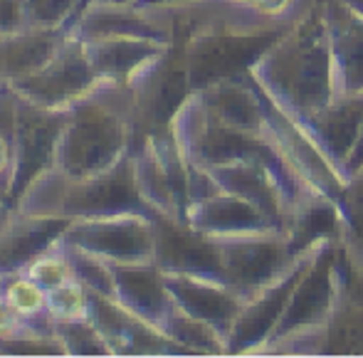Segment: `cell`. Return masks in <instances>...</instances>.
Masks as SVG:
<instances>
[{"label": "cell", "instance_id": "8", "mask_svg": "<svg viewBox=\"0 0 363 358\" xmlns=\"http://www.w3.org/2000/svg\"><path fill=\"white\" fill-rule=\"evenodd\" d=\"M62 240L111 264L153 262L156 257V225L153 215L146 213L74 218Z\"/></svg>", "mask_w": 363, "mask_h": 358}, {"label": "cell", "instance_id": "16", "mask_svg": "<svg viewBox=\"0 0 363 358\" xmlns=\"http://www.w3.org/2000/svg\"><path fill=\"white\" fill-rule=\"evenodd\" d=\"M96 74L116 84H131L146 67L171 50L173 43L141 35H116V38L82 40Z\"/></svg>", "mask_w": 363, "mask_h": 358}, {"label": "cell", "instance_id": "12", "mask_svg": "<svg viewBox=\"0 0 363 358\" xmlns=\"http://www.w3.org/2000/svg\"><path fill=\"white\" fill-rule=\"evenodd\" d=\"M316 252H319V247L304 252L291 264L287 274H282L277 282L264 286L259 294H255L252 299L245 301L238 321H235V326L228 334V344H225L228 354H245V351L262 349L267 344L269 336L277 329L279 319H282L284 309H287L296 284L301 282L309 264L314 262Z\"/></svg>", "mask_w": 363, "mask_h": 358}, {"label": "cell", "instance_id": "3", "mask_svg": "<svg viewBox=\"0 0 363 358\" xmlns=\"http://www.w3.org/2000/svg\"><path fill=\"white\" fill-rule=\"evenodd\" d=\"M15 208L25 213L62 215L69 220L111 213L156 215L139 191L134 153L124 156L109 171L84 178H72L52 166L23 193Z\"/></svg>", "mask_w": 363, "mask_h": 358}, {"label": "cell", "instance_id": "6", "mask_svg": "<svg viewBox=\"0 0 363 358\" xmlns=\"http://www.w3.org/2000/svg\"><path fill=\"white\" fill-rule=\"evenodd\" d=\"M336 252L329 242L321 245L316 252L314 262L309 264L306 274L301 282L296 284L294 294H291L287 309H284L282 319H279L274 334L264 344V349L282 351L287 349L291 341L301 339V336H314L321 344V331L329 324L331 314H334L336 299H339V269H336Z\"/></svg>", "mask_w": 363, "mask_h": 358}, {"label": "cell", "instance_id": "2", "mask_svg": "<svg viewBox=\"0 0 363 358\" xmlns=\"http://www.w3.org/2000/svg\"><path fill=\"white\" fill-rule=\"evenodd\" d=\"M134 141L131 86L104 79L91 94L69 106L55 168L72 178L96 176L129 156Z\"/></svg>", "mask_w": 363, "mask_h": 358}, {"label": "cell", "instance_id": "13", "mask_svg": "<svg viewBox=\"0 0 363 358\" xmlns=\"http://www.w3.org/2000/svg\"><path fill=\"white\" fill-rule=\"evenodd\" d=\"M156 225V257L153 262L163 272H183L225 282L220 247L213 237L193 230L183 220L153 215Z\"/></svg>", "mask_w": 363, "mask_h": 358}, {"label": "cell", "instance_id": "36", "mask_svg": "<svg viewBox=\"0 0 363 358\" xmlns=\"http://www.w3.org/2000/svg\"><path fill=\"white\" fill-rule=\"evenodd\" d=\"M10 211L8 206V186L5 183H0V220H3V215Z\"/></svg>", "mask_w": 363, "mask_h": 358}, {"label": "cell", "instance_id": "38", "mask_svg": "<svg viewBox=\"0 0 363 358\" xmlns=\"http://www.w3.org/2000/svg\"><path fill=\"white\" fill-rule=\"evenodd\" d=\"M346 5H349V8H354L356 13H361L363 15V0H344Z\"/></svg>", "mask_w": 363, "mask_h": 358}, {"label": "cell", "instance_id": "7", "mask_svg": "<svg viewBox=\"0 0 363 358\" xmlns=\"http://www.w3.org/2000/svg\"><path fill=\"white\" fill-rule=\"evenodd\" d=\"M69 109H45L15 91V161L8 186V206L15 208L23 193L55 166L60 136Z\"/></svg>", "mask_w": 363, "mask_h": 358}, {"label": "cell", "instance_id": "22", "mask_svg": "<svg viewBox=\"0 0 363 358\" xmlns=\"http://www.w3.org/2000/svg\"><path fill=\"white\" fill-rule=\"evenodd\" d=\"M67 33L79 40L116 38V35H141V38L168 40L156 28V23L148 18L144 8H139V5H111V3H86L82 8V13L69 23Z\"/></svg>", "mask_w": 363, "mask_h": 358}, {"label": "cell", "instance_id": "32", "mask_svg": "<svg viewBox=\"0 0 363 358\" xmlns=\"http://www.w3.org/2000/svg\"><path fill=\"white\" fill-rule=\"evenodd\" d=\"M341 213H344V228L341 235L363 245V173L349 178L344 193L339 198Z\"/></svg>", "mask_w": 363, "mask_h": 358}, {"label": "cell", "instance_id": "31", "mask_svg": "<svg viewBox=\"0 0 363 358\" xmlns=\"http://www.w3.org/2000/svg\"><path fill=\"white\" fill-rule=\"evenodd\" d=\"M15 161V89L0 77V183L10 186Z\"/></svg>", "mask_w": 363, "mask_h": 358}, {"label": "cell", "instance_id": "28", "mask_svg": "<svg viewBox=\"0 0 363 358\" xmlns=\"http://www.w3.org/2000/svg\"><path fill=\"white\" fill-rule=\"evenodd\" d=\"M25 274H28L30 279H35L45 291H52V289H57V286L72 282L74 272H72V264H69L67 250H65V245H62V237L50 250H45L40 257H35L33 262L25 267Z\"/></svg>", "mask_w": 363, "mask_h": 358}, {"label": "cell", "instance_id": "25", "mask_svg": "<svg viewBox=\"0 0 363 358\" xmlns=\"http://www.w3.org/2000/svg\"><path fill=\"white\" fill-rule=\"evenodd\" d=\"M62 245H65V250H67V257H69V264H72L77 282L84 284L86 289L94 291V294L114 299V291H116L114 264L96 257V254L86 252V250H82V247L67 245L65 240H62Z\"/></svg>", "mask_w": 363, "mask_h": 358}, {"label": "cell", "instance_id": "21", "mask_svg": "<svg viewBox=\"0 0 363 358\" xmlns=\"http://www.w3.org/2000/svg\"><path fill=\"white\" fill-rule=\"evenodd\" d=\"M301 121L309 126V131L321 143L326 156L334 161V166L344 173V166L359 141L363 126V94L336 96L329 106Z\"/></svg>", "mask_w": 363, "mask_h": 358}, {"label": "cell", "instance_id": "33", "mask_svg": "<svg viewBox=\"0 0 363 358\" xmlns=\"http://www.w3.org/2000/svg\"><path fill=\"white\" fill-rule=\"evenodd\" d=\"M20 324H23V316H20L18 311L8 304V299L0 294V339L13 334V331H18Z\"/></svg>", "mask_w": 363, "mask_h": 358}, {"label": "cell", "instance_id": "34", "mask_svg": "<svg viewBox=\"0 0 363 358\" xmlns=\"http://www.w3.org/2000/svg\"><path fill=\"white\" fill-rule=\"evenodd\" d=\"M359 173H363V126H361L359 141H356L354 151H351L349 161H346V166H344L346 181H349V178H354V176H359Z\"/></svg>", "mask_w": 363, "mask_h": 358}, {"label": "cell", "instance_id": "23", "mask_svg": "<svg viewBox=\"0 0 363 358\" xmlns=\"http://www.w3.org/2000/svg\"><path fill=\"white\" fill-rule=\"evenodd\" d=\"M341 228H344V213L339 201L321 193H309L289 215L284 235L291 254L299 257L309 250L331 242L334 237H341Z\"/></svg>", "mask_w": 363, "mask_h": 358}, {"label": "cell", "instance_id": "24", "mask_svg": "<svg viewBox=\"0 0 363 358\" xmlns=\"http://www.w3.org/2000/svg\"><path fill=\"white\" fill-rule=\"evenodd\" d=\"M161 331L178 346H183L188 354H223L225 351V336L216 326L191 316L181 306H173L171 314L163 319Z\"/></svg>", "mask_w": 363, "mask_h": 358}, {"label": "cell", "instance_id": "9", "mask_svg": "<svg viewBox=\"0 0 363 358\" xmlns=\"http://www.w3.org/2000/svg\"><path fill=\"white\" fill-rule=\"evenodd\" d=\"M131 153H134L136 163L139 191L148 208L156 215H166V218L186 223L191 163L183 156L173 131L168 129L146 136L141 146Z\"/></svg>", "mask_w": 363, "mask_h": 358}, {"label": "cell", "instance_id": "10", "mask_svg": "<svg viewBox=\"0 0 363 358\" xmlns=\"http://www.w3.org/2000/svg\"><path fill=\"white\" fill-rule=\"evenodd\" d=\"M220 247L225 284L233 286L245 301L277 282L296 262L282 230H269L257 235H235V237H213Z\"/></svg>", "mask_w": 363, "mask_h": 358}, {"label": "cell", "instance_id": "18", "mask_svg": "<svg viewBox=\"0 0 363 358\" xmlns=\"http://www.w3.org/2000/svg\"><path fill=\"white\" fill-rule=\"evenodd\" d=\"M186 223L198 233L208 235V237H235V235H257L269 233V230H282L257 206L225 191L211 198H203V201H193L186 211Z\"/></svg>", "mask_w": 363, "mask_h": 358}, {"label": "cell", "instance_id": "15", "mask_svg": "<svg viewBox=\"0 0 363 358\" xmlns=\"http://www.w3.org/2000/svg\"><path fill=\"white\" fill-rule=\"evenodd\" d=\"M163 279H166V286L176 306L216 326L228 344V334L242 311L245 296L238 294L230 284L208 277H196V274L163 272Z\"/></svg>", "mask_w": 363, "mask_h": 358}, {"label": "cell", "instance_id": "26", "mask_svg": "<svg viewBox=\"0 0 363 358\" xmlns=\"http://www.w3.org/2000/svg\"><path fill=\"white\" fill-rule=\"evenodd\" d=\"M0 294L8 299V304L18 311L23 319H33L48 311V291L25 272L5 274L0 277Z\"/></svg>", "mask_w": 363, "mask_h": 358}, {"label": "cell", "instance_id": "30", "mask_svg": "<svg viewBox=\"0 0 363 358\" xmlns=\"http://www.w3.org/2000/svg\"><path fill=\"white\" fill-rule=\"evenodd\" d=\"M48 311L57 324L62 321H86L91 314V291L77 279L48 291Z\"/></svg>", "mask_w": 363, "mask_h": 358}, {"label": "cell", "instance_id": "11", "mask_svg": "<svg viewBox=\"0 0 363 358\" xmlns=\"http://www.w3.org/2000/svg\"><path fill=\"white\" fill-rule=\"evenodd\" d=\"M101 82L104 79L96 74L86 57L84 43L74 35H67L65 45L48 67L23 79H13L10 84L33 104H40L45 109H69L86 94H91Z\"/></svg>", "mask_w": 363, "mask_h": 358}, {"label": "cell", "instance_id": "27", "mask_svg": "<svg viewBox=\"0 0 363 358\" xmlns=\"http://www.w3.org/2000/svg\"><path fill=\"white\" fill-rule=\"evenodd\" d=\"M55 336L60 339V344L65 346L67 354L74 356H109L114 354L111 346L106 344V339L101 336V331L91 324V319L86 321H55Z\"/></svg>", "mask_w": 363, "mask_h": 358}, {"label": "cell", "instance_id": "5", "mask_svg": "<svg viewBox=\"0 0 363 358\" xmlns=\"http://www.w3.org/2000/svg\"><path fill=\"white\" fill-rule=\"evenodd\" d=\"M289 25L252 30H206L188 38L183 47H186V65L193 91L206 89L230 77L247 74L264 57V52L287 33Z\"/></svg>", "mask_w": 363, "mask_h": 358}, {"label": "cell", "instance_id": "20", "mask_svg": "<svg viewBox=\"0 0 363 358\" xmlns=\"http://www.w3.org/2000/svg\"><path fill=\"white\" fill-rule=\"evenodd\" d=\"M67 35L65 28H20L0 33V77L13 82L48 67Z\"/></svg>", "mask_w": 363, "mask_h": 358}, {"label": "cell", "instance_id": "4", "mask_svg": "<svg viewBox=\"0 0 363 358\" xmlns=\"http://www.w3.org/2000/svg\"><path fill=\"white\" fill-rule=\"evenodd\" d=\"M171 131L188 163L201 168L240 161V158H259L267 163L284 161L264 136L247 134V131L225 124L198 91H193L181 106L171 124Z\"/></svg>", "mask_w": 363, "mask_h": 358}, {"label": "cell", "instance_id": "1", "mask_svg": "<svg viewBox=\"0 0 363 358\" xmlns=\"http://www.w3.org/2000/svg\"><path fill=\"white\" fill-rule=\"evenodd\" d=\"M250 74L296 119H309L329 106L339 91L324 5L294 20Z\"/></svg>", "mask_w": 363, "mask_h": 358}, {"label": "cell", "instance_id": "14", "mask_svg": "<svg viewBox=\"0 0 363 358\" xmlns=\"http://www.w3.org/2000/svg\"><path fill=\"white\" fill-rule=\"evenodd\" d=\"M72 220L62 215H40L10 208L0 220V277L25 272L35 257L50 250Z\"/></svg>", "mask_w": 363, "mask_h": 358}, {"label": "cell", "instance_id": "35", "mask_svg": "<svg viewBox=\"0 0 363 358\" xmlns=\"http://www.w3.org/2000/svg\"><path fill=\"white\" fill-rule=\"evenodd\" d=\"M176 3H188V0H136L139 8H151V5H176Z\"/></svg>", "mask_w": 363, "mask_h": 358}, {"label": "cell", "instance_id": "37", "mask_svg": "<svg viewBox=\"0 0 363 358\" xmlns=\"http://www.w3.org/2000/svg\"><path fill=\"white\" fill-rule=\"evenodd\" d=\"M86 3H111V5H136V0H84L82 3V8H84ZM82 8H79V13H82Z\"/></svg>", "mask_w": 363, "mask_h": 358}, {"label": "cell", "instance_id": "17", "mask_svg": "<svg viewBox=\"0 0 363 358\" xmlns=\"http://www.w3.org/2000/svg\"><path fill=\"white\" fill-rule=\"evenodd\" d=\"M324 18L334 55L336 91L339 96L363 94V15L344 0H326Z\"/></svg>", "mask_w": 363, "mask_h": 358}, {"label": "cell", "instance_id": "19", "mask_svg": "<svg viewBox=\"0 0 363 358\" xmlns=\"http://www.w3.org/2000/svg\"><path fill=\"white\" fill-rule=\"evenodd\" d=\"M114 299L146 324L161 329L163 319L176 306L163 279V269L156 262L114 264Z\"/></svg>", "mask_w": 363, "mask_h": 358}, {"label": "cell", "instance_id": "29", "mask_svg": "<svg viewBox=\"0 0 363 358\" xmlns=\"http://www.w3.org/2000/svg\"><path fill=\"white\" fill-rule=\"evenodd\" d=\"M84 0H20L25 28H69Z\"/></svg>", "mask_w": 363, "mask_h": 358}]
</instances>
